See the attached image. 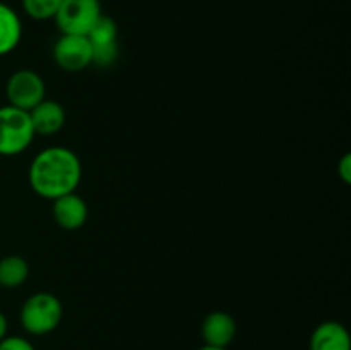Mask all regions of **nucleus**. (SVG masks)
<instances>
[{
    "mask_svg": "<svg viewBox=\"0 0 351 350\" xmlns=\"http://www.w3.org/2000/svg\"><path fill=\"white\" fill-rule=\"evenodd\" d=\"M199 350H228V349H218V347H209V345H204L201 347Z\"/></svg>",
    "mask_w": 351,
    "mask_h": 350,
    "instance_id": "obj_18",
    "label": "nucleus"
},
{
    "mask_svg": "<svg viewBox=\"0 0 351 350\" xmlns=\"http://www.w3.org/2000/svg\"><path fill=\"white\" fill-rule=\"evenodd\" d=\"M53 60L65 72H81L93 65V48L84 34H60L53 45Z\"/></svg>",
    "mask_w": 351,
    "mask_h": 350,
    "instance_id": "obj_7",
    "label": "nucleus"
},
{
    "mask_svg": "<svg viewBox=\"0 0 351 350\" xmlns=\"http://www.w3.org/2000/svg\"><path fill=\"white\" fill-rule=\"evenodd\" d=\"M51 215L55 223L64 230H79L86 225L89 216L88 202L77 191L69 192L51 201Z\"/></svg>",
    "mask_w": 351,
    "mask_h": 350,
    "instance_id": "obj_8",
    "label": "nucleus"
},
{
    "mask_svg": "<svg viewBox=\"0 0 351 350\" xmlns=\"http://www.w3.org/2000/svg\"><path fill=\"white\" fill-rule=\"evenodd\" d=\"M7 331H9V323H7L5 314L0 311V340H3L7 336Z\"/></svg>",
    "mask_w": 351,
    "mask_h": 350,
    "instance_id": "obj_17",
    "label": "nucleus"
},
{
    "mask_svg": "<svg viewBox=\"0 0 351 350\" xmlns=\"http://www.w3.org/2000/svg\"><path fill=\"white\" fill-rule=\"evenodd\" d=\"M62 319H64V305L60 299L50 292H36L21 305V326L29 335H48L60 326Z\"/></svg>",
    "mask_w": 351,
    "mask_h": 350,
    "instance_id": "obj_2",
    "label": "nucleus"
},
{
    "mask_svg": "<svg viewBox=\"0 0 351 350\" xmlns=\"http://www.w3.org/2000/svg\"><path fill=\"white\" fill-rule=\"evenodd\" d=\"M99 0H62L53 21L62 34H88L101 16Z\"/></svg>",
    "mask_w": 351,
    "mask_h": 350,
    "instance_id": "obj_5",
    "label": "nucleus"
},
{
    "mask_svg": "<svg viewBox=\"0 0 351 350\" xmlns=\"http://www.w3.org/2000/svg\"><path fill=\"white\" fill-rule=\"evenodd\" d=\"M308 350H351L348 329L338 321L321 323L312 331Z\"/></svg>",
    "mask_w": 351,
    "mask_h": 350,
    "instance_id": "obj_11",
    "label": "nucleus"
},
{
    "mask_svg": "<svg viewBox=\"0 0 351 350\" xmlns=\"http://www.w3.org/2000/svg\"><path fill=\"white\" fill-rule=\"evenodd\" d=\"M29 113L16 106H0V156H17L34 141Z\"/></svg>",
    "mask_w": 351,
    "mask_h": 350,
    "instance_id": "obj_3",
    "label": "nucleus"
},
{
    "mask_svg": "<svg viewBox=\"0 0 351 350\" xmlns=\"http://www.w3.org/2000/svg\"><path fill=\"white\" fill-rule=\"evenodd\" d=\"M93 48V64L108 67L119 58V24L110 16L101 14L95 26L86 34Z\"/></svg>",
    "mask_w": 351,
    "mask_h": 350,
    "instance_id": "obj_6",
    "label": "nucleus"
},
{
    "mask_svg": "<svg viewBox=\"0 0 351 350\" xmlns=\"http://www.w3.org/2000/svg\"><path fill=\"white\" fill-rule=\"evenodd\" d=\"M338 175L346 185L351 184V154L346 153L338 163Z\"/></svg>",
    "mask_w": 351,
    "mask_h": 350,
    "instance_id": "obj_16",
    "label": "nucleus"
},
{
    "mask_svg": "<svg viewBox=\"0 0 351 350\" xmlns=\"http://www.w3.org/2000/svg\"><path fill=\"white\" fill-rule=\"evenodd\" d=\"M27 113H29L34 134L43 137L55 136L57 132H60L65 126V120H67L64 105L58 103L57 100L45 98Z\"/></svg>",
    "mask_w": 351,
    "mask_h": 350,
    "instance_id": "obj_9",
    "label": "nucleus"
},
{
    "mask_svg": "<svg viewBox=\"0 0 351 350\" xmlns=\"http://www.w3.org/2000/svg\"><path fill=\"white\" fill-rule=\"evenodd\" d=\"M47 84L36 71L19 69L12 72L5 82L7 105L29 112L31 108L47 98Z\"/></svg>",
    "mask_w": 351,
    "mask_h": 350,
    "instance_id": "obj_4",
    "label": "nucleus"
},
{
    "mask_svg": "<svg viewBox=\"0 0 351 350\" xmlns=\"http://www.w3.org/2000/svg\"><path fill=\"white\" fill-rule=\"evenodd\" d=\"M21 3L27 17L34 21H48L53 19L62 0H21Z\"/></svg>",
    "mask_w": 351,
    "mask_h": 350,
    "instance_id": "obj_14",
    "label": "nucleus"
},
{
    "mask_svg": "<svg viewBox=\"0 0 351 350\" xmlns=\"http://www.w3.org/2000/svg\"><path fill=\"white\" fill-rule=\"evenodd\" d=\"M29 277V264L23 256L10 254L0 259V288H19Z\"/></svg>",
    "mask_w": 351,
    "mask_h": 350,
    "instance_id": "obj_13",
    "label": "nucleus"
},
{
    "mask_svg": "<svg viewBox=\"0 0 351 350\" xmlns=\"http://www.w3.org/2000/svg\"><path fill=\"white\" fill-rule=\"evenodd\" d=\"M0 350H36L33 343L24 336L7 335L5 338L0 340Z\"/></svg>",
    "mask_w": 351,
    "mask_h": 350,
    "instance_id": "obj_15",
    "label": "nucleus"
},
{
    "mask_svg": "<svg viewBox=\"0 0 351 350\" xmlns=\"http://www.w3.org/2000/svg\"><path fill=\"white\" fill-rule=\"evenodd\" d=\"M27 180L34 194L53 201L77 191L82 180L81 158L67 146L45 148L31 160Z\"/></svg>",
    "mask_w": 351,
    "mask_h": 350,
    "instance_id": "obj_1",
    "label": "nucleus"
},
{
    "mask_svg": "<svg viewBox=\"0 0 351 350\" xmlns=\"http://www.w3.org/2000/svg\"><path fill=\"white\" fill-rule=\"evenodd\" d=\"M237 323L232 314L225 311H213L202 319L201 336L204 345L228 349L230 343L235 340Z\"/></svg>",
    "mask_w": 351,
    "mask_h": 350,
    "instance_id": "obj_10",
    "label": "nucleus"
},
{
    "mask_svg": "<svg viewBox=\"0 0 351 350\" xmlns=\"http://www.w3.org/2000/svg\"><path fill=\"white\" fill-rule=\"evenodd\" d=\"M23 38V23L16 10L0 0V57L12 54Z\"/></svg>",
    "mask_w": 351,
    "mask_h": 350,
    "instance_id": "obj_12",
    "label": "nucleus"
}]
</instances>
